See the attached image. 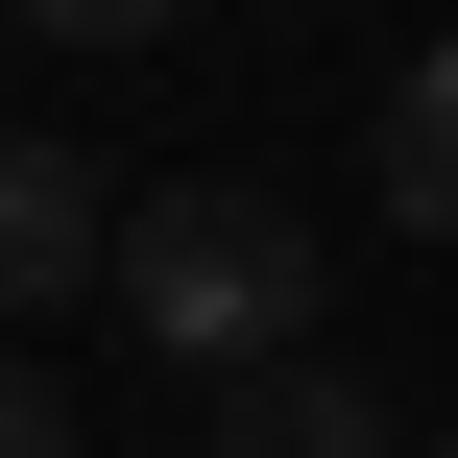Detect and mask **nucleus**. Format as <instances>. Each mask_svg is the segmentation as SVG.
<instances>
[{
  "instance_id": "obj_1",
  "label": "nucleus",
  "mask_w": 458,
  "mask_h": 458,
  "mask_svg": "<svg viewBox=\"0 0 458 458\" xmlns=\"http://www.w3.org/2000/svg\"><path fill=\"white\" fill-rule=\"evenodd\" d=\"M121 314H145V362H217V386H266V362L338 314V242H314L290 193H242V169H169V193L121 217Z\"/></svg>"
},
{
  "instance_id": "obj_2",
  "label": "nucleus",
  "mask_w": 458,
  "mask_h": 458,
  "mask_svg": "<svg viewBox=\"0 0 458 458\" xmlns=\"http://www.w3.org/2000/svg\"><path fill=\"white\" fill-rule=\"evenodd\" d=\"M121 217H145V193H121L97 145H48V121L0 145V290H24V314H97V290H121Z\"/></svg>"
},
{
  "instance_id": "obj_3",
  "label": "nucleus",
  "mask_w": 458,
  "mask_h": 458,
  "mask_svg": "<svg viewBox=\"0 0 458 458\" xmlns=\"http://www.w3.org/2000/svg\"><path fill=\"white\" fill-rule=\"evenodd\" d=\"M362 169H386V217H411V242H458V24L386 72V145H362Z\"/></svg>"
},
{
  "instance_id": "obj_4",
  "label": "nucleus",
  "mask_w": 458,
  "mask_h": 458,
  "mask_svg": "<svg viewBox=\"0 0 458 458\" xmlns=\"http://www.w3.org/2000/svg\"><path fill=\"white\" fill-rule=\"evenodd\" d=\"M169 24H217V0H24V48H169Z\"/></svg>"
}]
</instances>
